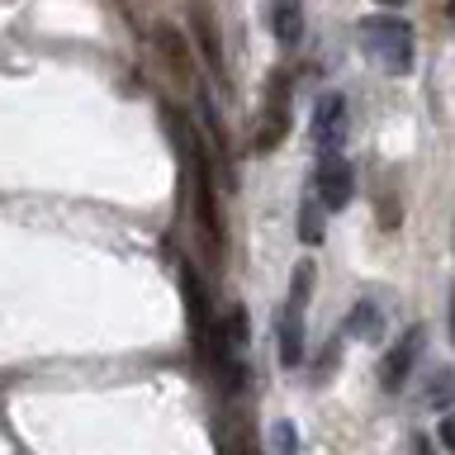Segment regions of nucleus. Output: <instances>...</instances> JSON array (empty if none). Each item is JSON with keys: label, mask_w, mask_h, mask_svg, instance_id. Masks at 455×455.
I'll return each mask as SVG.
<instances>
[{"label": "nucleus", "mask_w": 455, "mask_h": 455, "mask_svg": "<svg viewBox=\"0 0 455 455\" xmlns=\"http://www.w3.org/2000/svg\"><path fill=\"white\" fill-rule=\"evenodd\" d=\"M427 403H432V408H451L455 403V375H451V370H436V375H432Z\"/></svg>", "instance_id": "12"}, {"label": "nucleus", "mask_w": 455, "mask_h": 455, "mask_svg": "<svg viewBox=\"0 0 455 455\" xmlns=\"http://www.w3.org/2000/svg\"><path fill=\"white\" fill-rule=\"evenodd\" d=\"M451 341H455V290H451Z\"/></svg>", "instance_id": "19"}, {"label": "nucleus", "mask_w": 455, "mask_h": 455, "mask_svg": "<svg viewBox=\"0 0 455 455\" xmlns=\"http://www.w3.org/2000/svg\"><path fill=\"white\" fill-rule=\"evenodd\" d=\"M347 95L341 91H323L318 105H313V124H308V138L318 156H337L341 142H347Z\"/></svg>", "instance_id": "5"}, {"label": "nucleus", "mask_w": 455, "mask_h": 455, "mask_svg": "<svg viewBox=\"0 0 455 455\" xmlns=\"http://www.w3.org/2000/svg\"><path fill=\"white\" fill-rule=\"evenodd\" d=\"M308 299H313V261H299L290 275V294L280 308V365L294 370L304 365V318H308Z\"/></svg>", "instance_id": "3"}, {"label": "nucleus", "mask_w": 455, "mask_h": 455, "mask_svg": "<svg viewBox=\"0 0 455 455\" xmlns=\"http://www.w3.org/2000/svg\"><path fill=\"white\" fill-rule=\"evenodd\" d=\"M313 190H318V204L323 209H347L351 195H355V166L347 156H318V166H313Z\"/></svg>", "instance_id": "6"}, {"label": "nucleus", "mask_w": 455, "mask_h": 455, "mask_svg": "<svg viewBox=\"0 0 455 455\" xmlns=\"http://www.w3.org/2000/svg\"><path fill=\"white\" fill-rule=\"evenodd\" d=\"M237 455H261V451H256V441H242V446H237Z\"/></svg>", "instance_id": "17"}, {"label": "nucleus", "mask_w": 455, "mask_h": 455, "mask_svg": "<svg viewBox=\"0 0 455 455\" xmlns=\"http://www.w3.org/2000/svg\"><path fill=\"white\" fill-rule=\"evenodd\" d=\"M270 34L294 48L304 38V0H270Z\"/></svg>", "instance_id": "9"}, {"label": "nucleus", "mask_w": 455, "mask_h": 455, "mask_svg": "<svg viewBox=\"0 0 455 455\" xmlns=\"http://www.w3.org/2000/svg\"><path fill=\"white\" fill-rule=\"evenodd\" d=\"M323 204H318V199H308V204H299V228H294V233H299V242H304V247H318V242L327 237V228H323Z\"/></svg>", "instance_id": "11"}, {"label": "nucleus", "mask_w": 455, "mask_h": 455, "mask_svg": "<svg viewBox=\"0 0 455 455\" xmlns=\"http://www.w3.org/2000/svg\"><path fill=\"white\" fill-rule=\"evenodd\" d=\"M361 43H365L370 62H379L389 76H408L412 71V24L403 14H365Z\"/></svg>", "instance_id": "2"}, {"label": "nucleus", "mask_w": 455, "mask_h": 455, "mask_svg": "<svg viewBox=\"0 0 455 455\" xmlns=\"http://www.w3.org/2000/svg\"><path fill=\"white\" fill-rule=\"evenodd\" d=\"M341 332L355 337V341H379V337H384V313H379V304H370V299H361V304H355V308L347 313Z\"/></svg>", "instance_id": "10"}, {"label": "nucleus", "mask_w": 455, "mask_h": 455, "mask_svg": "<svg viewBox=\"0 0 455 455\" xmlns=\"http://www.w3.org/2000/svg\"><path fill=\"white\" fill-rule=\"evenodd\" d=\"M398 5H408V0H379V10H398Z\"/></svg>", "instance_id": "18"}, {"label": "nucleus", "mask_w": 455, "mask_h": 455, "mask_svg": "<svg viewBox=\"0 0 455 455\" xmlns=\"http://www.w3.org/2000/svg\"><path fill=\"white\" fill-rule=\"evenodd\" d=\"M176 128H180V124H176ZM180 148H185V171H190V195H195V228H199V237H204V251L219 261V256H223L219 199H213V180H209V166H204V152H199L195 128H190V133L180 128Z\"/></svg>", "instance_id": "1"}, {"label": "nucleus", "mask_w": 455, "mask_h": 455, "mask_svg": "<svg viewBox=\"0 0 455 455\" xmlns=\"http://www.w3.org/2000/svg\"><path fill=\"white\" fill-rule=\"evenodd\" d=\"M422 341H427L422 327H408V332L398 337L389 351H384V361H379V384H384V394H398V389H403V384L412 379V365H418V355H422Z\"/></svg>", "instance_id": "7"}, {"label": "nucleus", "mask_w": 455, "mask_h": 455, "mask_svg": "<svg viewBox=\"0 0 455 455\" xmlns=\"http://www.w3.org/2000/svg\"><path fill=\"white\" fill-rule=\"evenodd\" d=\"M270 455H299L294 422H275V427H270Z\"/></svg>", "instance_id": "13"}, {"label": "nucleus", "mask_w": 455, "mask_h": 455, "mask_svg": "<svg viewBox=\"0 0 455 455\" xmlns=\"http://www.w3.org/2000/svg\"><path fill=\"white\" fill-rule=\"evenodd\" d=\"M180 284H185V308H190V327H195V347H199V355H209V347H213V323L209 318V304H204V284H199V275L190 266L180 270Z\"/></svg>", "instance_id": "8"}, {"label": "nucleus", "mask_w": 455, "mask_h": 455, "mask_svg": "<svg viewBox=\"0 0 455 455\" xmlns=\"http://www.w3.org/2000/svg\"><path fill=\"white\" fill-rule=\"evenodd\" d=\"M294 124V91L284 71H270L266 81V100H261V124H256V152H275L284 138H290Z\"/></svg>", "instance_id": "4"}, {"label": "nucleus", "mask_w": 455, "mask_h": 455, "mask_svg": "<svg viewBox=\"0 0 455 455\" xmlns=\"http://www.w3.org/2000/svg\"><path fill=\"white\" fill-rule=\"evenodd\" d=\"M199 43H204V52H209V62L219 67L223 57H219V34H213V20L209 14H199Z\"/></svg>", "instance_id": "14"}, {"label": "nucleus", "mask_w": 455, "mask_h": 455, "mask_svg": "<svg viewBox=\"0 0 455 455\" xmlns=\"http://www.w3.org/2000/svg\"><path fill=\"white\" fill-rule=\"evenodd\" d=\"M412 455H432V441L418 436V441H412Z\"/></svg>", "instance_id": "16"}, {"label": "nucleus", "mask_w": 455, "mask_h": 455, "mask_svg": "<svg viewBox=\"0 0 455 455\" xmlns=\"http://www.w3.org/2000/svg\"><path fill=\"white\" fill-rule=\"evenodd\" d=\"M436 441H441V446H446V451L455 455V412H451V418H441V427H436Z\"/></svg>", "instance_id": "15"}]
</instances>
